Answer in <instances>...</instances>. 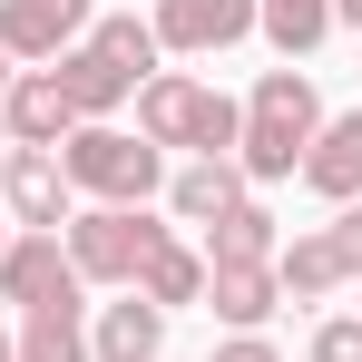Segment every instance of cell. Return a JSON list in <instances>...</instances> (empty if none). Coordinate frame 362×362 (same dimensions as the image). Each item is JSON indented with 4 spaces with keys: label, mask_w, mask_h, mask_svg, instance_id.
Listing matches in <instances>:
<instances>
[{
    "label": "cell",
    "mask_w": 362,
    "mask_h": 362,
    "mask_svg": "<svg viewBox=\"0 0 362 362\" xmlns=\"http://www.w3.org/2000/svg\"><path fill=\"white\" fill-rule=\"evenodd\" d=\"M274 284H284V303H333L353 274H343V255H333V235H323V226H303V235L274 245Z\"/></svg>",
    "instance_id": "2e32d148"
},
{
    "label": "cell",
    "mask_w": 362,
    "mask_h": 362,
    "mask_svg": "<svg viewBox=\"0 0 362 362\" xmlns=\"http://www.w3.org/2000/svg\"><path fill=\"white\" fill-rule=\"evenodd\" d=\"M0 167H10V137H0Z\"/></svg>",
    "instance_id": "83f0119b"
},
{
    "label": "cell",
    "mask_w": 362,
    "mask_h": 362,
    "mask_svg": "<svg viewBox=\"0 0 362 362\" xmlns=\"http://www.w3.org/2000/svg\"><path fill=\"white\" fill-rule=\"evenodd\" d=\"M0 216L20 226V235H59L69 216H78V196L59 177V147H10V167H0Z\"/></svg>",
    "instance_id": "5b68a950"
},
{
    "label": "cell",
    "mask_w": 362,
    "mask_h": 362,
    "mask_svg": "<svg viewBox=\"0 0 362 362\" xmlns=\"http://www.w3.org/2000/svg\"><path fill=\"white\" fill-rule=\"evenodd\" d=\"M10 353L20 362H88V303H40L10 323Z\"/></svg>",
    "instance_id": "e0dca14e"
},
{
    "label": "cell",
    "mask_w": 362,
    "mask_h": 362,
    "mask_svg": "<svg viewBox=\"0 0 362 362\" xmlns=\"http://www.w3.org/2000/svg\"><path fill=\"white\" fill-rule=\"evenodd\" d=\"M323 235H333V255H343V274L362 284V196H353V206H333V226H323Z\"/></svg>",
    "instance_id": "7402d4cb"
},
{
    "label": "cell",
    "mask_w": 362,
    "mask_h": 362,
    "mask_svg": "<svg viewBox=\"0 0 362 362\" xmlns=\"http://www.w3.org/2000/svg\"><path fill=\"white\" fill-rule=\"evenodd\" d=\"M206 313H216L226 333H264V323L284 313L274 264H206Z\"/></svg>",
    "instance_id": "4fadbf2b"
},
{
    "label": "cell",
    "mask_w": 362,
    "mask_h": 362,
    "mask_svg": "<svg viewBox=\"0 0 362 362\" xmlns=\"http://www.w3.org/2000/svg\"><path fill=\"white\" fill-rule=\"evenodd\" d=\"M323 206H353L362 196V108H343V118H323L313 127V147H303V167H294Z\"/></svg>",
    "instance_id": "7c38bea8"
},
{
    "label": "cell",
    "mask_w": 362,
    "mask_h": 362,
    "mask_svg": "<svg viewBox=\"0 0 362 362\" xmlns=\"http://www.w3.org/2000/svg\"><path fill=\"white\" fill-rule=\"evenodd\" d=\"M235 108H245V127H235L245 186H284L303 167V147H313V127H323V88H313L303 69H264Z\"/></svg>",
    "instance_id": "6da1fadb"
},
{
    "label": "cell",
    "mask_w": 362,
    "mask_h": 362,
    "mask_svg": "<svg viewBox=\"0 0 362 362\" xmlns=\"http://www.w3.org/2000/svg\"><path fill=\"white\" fill-rule=\"evenodd\" d=\"M353 294H362V284H353Z\"/></svg>",
    "instance_id": "f1b7e54d"
},
{
    "label": "cell",
    "mask_w": 362,
    "mask_h": 362,
    "mask_svg": "<svg viewBox=\"0 0 362 362\" xmlns=\"http://www.w3.org/2000/svg\"><path fill=\"white\" fill-rule=\"evenodd\" d=\"M59 177H69V196H88V206H147V196H167V147H147V137L118 127V118H88V127H69Z\"/></svg>",
    "instance_id": "3957f363"
},
{
    "label": "cell",
    "mask_w": 362,
    "mask_h": 362,
    "mask_svg": "<svg viewBox=\"0 0 362 362\" xmlns=\"http://www.w3.org/2000/svg\"><path fill=\"white\" fill-rule=\"evenodd\" d=\"M0 362H20V353H10V333H0Z\"/></svg>",
    "instance_id": "4316f807"
},
{
    "label": "cell",
    "mask_w": 362,
    "mask_h": 362,
    "mask_svg": "<svg viewBox=\"0 0 362 362\" xmlns=\"http://www.w3.org/2000/svg\"><path fill=\"white\" fill-rule=\"evenodd\" d=\"M0 303H10V313H40V303H88V284H78V264H69L59 235H10V255H0Z\"/></svg>",
    "instance_id": "52a82bcc"
},
{
    "label": "cell",
    "mask_w": 362,
    "mask_h": 362,
    "mask_svg": "<svg viewBox=\"0 0 362 362\" xmlns=\"http://www.w3.org/2000/svg\"><path fill=\"white\" fill-rule=\"evenodd\" d=\"M137 137L147 147H167V157H235V127L245 108L226 88H206L196 69H157V78H137Z\"/></svg>",
    "instance_id": "7a4b0ae2"
},
{
    "label": "cell",
    "mask_w": 362,
    "mask_h": 362,
    "mask_svg": "<svg viewBox=\"0 0 362 362\" xmlns=\"http://www.w3.org/2000/svg\"><path fill=\"white\" fill-rule=\"evenodd\" d=\"M88 362H167V313L147 294L88 303Z\"/></svg>",
    "instance_id": "30bf717a"
},
{
    "label": "cell",
    "mask_w": 362,
    "mask_h": 362,
    "mask_svg": "<svg viewBox=\"0 0 362 362\" xmlns=\"http://www.w3.org/2000/svg\"><path fill=\"white\" fill-rule=\"evenodd\" d=\"M235 196H255L235 157H186V167H167V216H177V235H186V226L206 235V226H216Z\"/></svg>",
    "instance_id": "8fae6325"
},
{
    "label": "cell",
    "mask_w": 362,
    "mask_h": 362,
    "mask_svg": "<svg viewBox=\"0 0 362 362\" xmlns=\"http://www.w3.org/2000/svg\"><path fill=\"white\" fill-rule=\"evenodd\" d=\"M88 20H98V0H0V49L20 69H49L59 49L88 40Z\"/></svg>",
    "instance_id": "ba28073f"
},
{
    "label": "cell",
    "mask_w": 362,
    "mask_h": 362,
    "mask_svg": "<svg viewBox=\"0 0 362 362\" xmlns=\"http://www.w3.org/2000/svg\"><path fill=\"white\" fill-rule=\"evenodd\" d=\"M313 362H362V313H323L313 323Z\"/></svg>",
    "instance_id": "44dd1931"
},
{
    "label": "cell",
    "mask_w": 362,
    "mask_h": 362,
    "mask_svg": "<svg viewBox=\"0 0 362 362\" xmlns=\"http://www.w3.org/2000/svg\"><path fill=\"white\" fill-rule=\"evenodd\" d=\"M10 235H20V226H10V216H0V255H10Z\"/></svg>",
    "instance_id": "484cf974"
},
{
    "label": "cell",
    "mask_w": 362,
    "mask_h": 362,
    "mask_svg": "<svg viewBox=\"0 0 362 362\" xmlns=\"http://www.w3.org/2000/svg\"><path fill=\"white\" fill-rule=\"evenodd\" d=\"M69 127H78L69 88L49 78V69H20L10 98H0V137H10V147H69Z\"/></svg>",
    "instance_id": "9c48e42d"
},
{
    "label": "cell",
    "mask_w": 362,
    "mask_h": 362,
    "mask_svg": "<svg viewBox=\"0 0 362 362\" xmlns=\"http://www.w3.org/2000/svg\"><path fill=\"white\" fill-rule=\"evenodd\" d=\"M167 235H177V226H157L147 206H78V216L59 226L78 284H98V294H127V284H137V264H147Z\"/></svg>",
    "instance_id": "277c9868"
},
{
    "label": "cell",
    "mask_w": 362,
    "mask_h": 362,
    "mask_svg": "<svg viewBox=\"0 0 362 362\" xmlns=\"http://www.w3.org/2000/svg\"><path fill=\"white\" fill-rule=\"evenodd\" d=\"M88 49H108L127 78H157V59H167V49H157V30H147L137 10H98V20H88Z\"/></svg>",
    "instance_id": "ffe728a7"
},
{
    "label": "cell",
    "mask_w": 362,
    "mask_h": 362,
    "mask_svg": "<svg viewBox=\"0 0 362 362\" xmlns=\"http://www.w3.org/2000/svg\"><path fill=\"white\" fill-rule=\"evenodd\" d=\"M255 30L274 40V59L294 69V59H313L333 40V0H255Z\"/></svg>",
    "instance_id": "d6986e66"
},
{
    "label": "cell",
    "mask_w": 362,
    "mask_h": 362,
    "mask_svg": "<svg viewBox=\"0 0 362 362\" xmlns=\"http://www.w3.org/2000/svg\"><path fill=\"white\" fill-rule=\"evenodd\" d=\"M10 78H20V59H10V49H0V98H10Z\"/></svg>",
    "instance_id": "d4e9b609"
},
{
    "label": "cell",
    "mask_w": 362,
    "mask_h": 362,
    "mask_svg": "<svg viewBox=\"0 0 362 362\" xmlns=\"http://www.w3.org/2000/svg\"><path fill=\"white\" fill-rule=\"evenodd\" d=\"M216 362H284V353H274V333H226Z\"/></svg>",
    "instance_id": "603a6c76"
},
{
    "label": "cell",
    "mask_w": 362,
    "mask_h": 362,
    "mask_svg": "<svg viewBox=\"0 0 362 362\" xmlns=\"http://www.w3.org/2000/svg\"><path fill=\"white\" fill-rule=\"evenodd\" d=\"M49 78L69 88V108H78V127H88V118H118L127 98H137V78H127V69L108 59V49H88V40H78V49H59V59H49Z\"/></svg>",
    "instance_id": "5bb4252c"
},
{
    "label": "cell",
    "mask_w": 362,
    "mask_h": 362,
    "mask_svg": "<svg viewBox=\"0 0 362 362\" xmlns=\"http://www.w3.org/2000/svg\"><path fill=\"white\" fill-rule=\"evenodd\" d=\"M274 245H284V216H274L264 196H235V206L196 235V255H206V264H274Z\"/></svg>",
    "instance_id": "9a60e30c"
},
{
    "label": "cell",
    "mask_w": 362,
    "mask_h": 362,
    "mask_svg": "<svg viewBox=\"0 0 362 362\" xmlns=\"http://www.w3.org/2000/svg\"><path fill=\"white\" fill-rule=\"evenodd\" d=\"M333 30H362V0H333Z\"/></svg>",
    "instance_id": "cb8c5ba5"
},
{
    "label": "cell",
    "mask_w": 362,
    "mask_h": 362,
    "mask_svg": "<svg viewBox=\"0 0 362 362\" xmlns=\"http://www.w3.org/2000/svg\"><path fill=\"white\" fill-rule=\"evenodd\" d=\"M147 30H157L167 59H216V49L255 40V0H157Z\"/></svg>",
    "instance_id": "8992f818"
},
{
    "label": "cell",
    "mask_w": 362,
    "mask_h": 362,
    "mask_svg": "<svg viewBox=\"0 0 362 362\" xmlns=\"http://www.w3.org/2000/svg\"><path fill=\"white\" fill-rule=\"evenodd\" d=\"M127 294H147L157 313H177V303H206V255H196V235H167L147 264H137V284Z\"/></svg>",
    "instance_id": "ac0fdd59"
}]
</instances>
